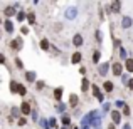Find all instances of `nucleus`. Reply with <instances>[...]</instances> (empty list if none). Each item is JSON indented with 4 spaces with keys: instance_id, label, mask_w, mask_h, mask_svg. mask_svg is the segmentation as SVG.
<instances>
[{
    "instance_id": "27",
    "label": "nucleus",
    "mask_w": 133,
    "mask_h": 129,
    "mask_svg": "<svg viewBox=\"0 0 133 129\" xmlns=\"http://www.w3.org/2000/svg\"><path fill=\"white\" fill-rule=\"evenodd\" d=\"M9 89H10V92H12V94H17V92H19V82H17V81H10Z\"/></svg>"
},
{
    "instance_id": "4",
    "label": "nucleus",
    "mask_w": 133,
    "mask_h": 129,
    "mask_svg": "<svg viewBox=\"0 0 133 129\" xmlns=\"http://www.w3.org/2000/svg\"><path fill=\"white\" fill-rule=\"evenodd\" d=\"M32 102L30 101H22V104H20V112H22V116L24 117H27V116H30L32 114Z\"/></svg>"
},
{
    "instance_id": "3",
    "label": "nucleus",
    "mask_w": 133,
    "mask_h": 129,
    "mask_svg": "<svg viewBox=\"0 0 133 129\" xmlns=\"http://www.w3.org/2000/svg\"><path fill=\"white\" fill-rule=\"evenodd\" d=\"M2 13H3V17H5L7 20H12V17H17L19 10H17L15 5H9V7H5V9H3Z\"/></svg>"
},
{
    "instance_id": "48",
    "label": "nucleus",
    "mask_w": 133,
    "mask_h": 129,
    "mask_svg": "<svg viewBox=\"0 0 133 129\" xmlns=\"http://www.w3.org/2000/svg\"><path fill=\"white\" fill-rule=\"evenodd\" d=\"M61 129H69V127H66V126H62V127H61Z\"/></svg>"
},
{
    "instance_id": "43",
    "label": "nucleus",
    "mask_w": 133,
    "mask_h": 129,
    "mask_svg": "<svg viewBox=\"0 0 133 129\" xmlns=\"http://www.w3.org/2000/svg\"><path fill=\"white\" fill-rule=\"evenodd\" d=\"M121 129H131V124L130 123H125L123 126H121Z\"/></svg>"
},
{
    "instance_id": "7",
    "label": "nucleus",
    "mask_w": 133,
    "mask_h": 129,
    "mask_svg": "<svg viewBox=\"0 0 133 129\" xmlns=\"http://www.w3.org/2000/svg\"><path fill=\"white\" fill-rule=\"evenodd\" d=\"M110 71H111V64L110 62H101V64L98 65V74H99L101 77H106Z\"/></svg>"
},
{
    "instance_id": "9",
    "label": "nucleus",
    "mask_w": 133,
    "mask_h": 129,
    "mask_svg": "<svg viewBox=\"0 0 133 129\" xmlns=\"http://www.w3.org/2000/svg\"><path fill=\"white\" fill-rule=\"evenodd\" d=\"M131 25H133V19L130 15H123L121 17V20H120V27L121 29L128 30V29H131Z\"/></svg>"
},
{
    "instance_id": "11",
    "label": "nucleus",
    "mask_w": 133,
    "mask_h": 129,
    "mask_svg": "<svg viewBox=\"0 0 133 129\" xmlns=\"http://www.w3.org/2000/svg\"><path fill=\"white\" fill-rule=\"evenodd\" d=\"M24 77H25V81L29 82V84H36L37 82V72L36 71H25Z\"/></svg>"
},
{
    "instance_id": "23",
    "label": "nucleus",
    "mask_w": 133,
    "mask_h": 129,
    "mask_svg": "<svg viewBox=\"0 0 133 129\" xmlns=\"http://www.w3.org/2000/svg\"><path fill=\"white\" fill-rule=\"evenodd\" d=\"M113 106H115V109H118V111H123L125 107L128 106V104L125 102L123 99H118V101H115V102H113Z\"/></svg>"
},
{
    "instance_id": "32",
    "label": "nucleus",
    "mask_w": 133,
    "mask_h": 129,
    "mask_svg": "<svg viewBox=\"0 0 133 129\" xmlns=\"http://www.w3.org/2000/svg\"><path fill=\"white\" fill-rule=\"evenodd\" d=\"M94 37H96V42H98V44L103 42V32H101L99 29H96V32H94Z\"/></svg>"
},
{
    "instance_id": "13",
    "label": "nucleus",
    "mask_w": 133,
    "mask_h": 129,
    "mask_svg": "<svg viewBox=\"0 0 133 129\" xmlns=\"http://www.w3.org/2000/svg\"><path fill=\"white\" fill-rule=\"evenodd\" d=\"M64 17L68 20H74L76 17H78V9H76V7H71V9H68L64 12Z\"/></svg>"
},
{
    "instance_id": "46",
    "label": "nucleus",
    "mask_w": 133,
    "mask_h": 129,
    "mask_svg": "<svg viewBox=\"0 0 133 129\" xmlns=\"http://www.w3.org/2000/svg\"><path fill=\"white\" fill-rule=\"evenodd\" d=\"M108 129H116V124H113V123H110V124H108Z\"/></svg>"
},
{
    "instance_id": "20",
    "label": "nucleus",
    "mask_w": 133,
    "mask_h": 129,
    "mask_svg": "<svg viewBox=\"0 0 133 129\" xmlns=\"http://www.w3.org/2000/svg\"><path fill=\"white\" fill-rule=\"evenodd\" d=\"M83 60V54L81 52H72V55H71V64H79V62Z\"/></svg>"
},
{
    "instance_id": "18",
    "label": "nucleus",
    "mask_w": 133,
    "mask_h": 129,
    "mask_svg": "<svg viewBox=\"0 0 133 129\" xmlns=\"http://www.w3.org/2000/svg\"><path fill=\"white\" fill-rule=\"evenodd\" d=\"M91 60H93V64H96V65H99L101 64V50H93V55H91Z\"/></svg>"
},
{
    "instance_id": "38",
    "label": "nucleus",
    "mask_w": 133,
    "mask_h": 129,
    "mask_svg": "<svg viewBox=\"0 0 133 129\" xmlns=\"http://www.w3.org/2000/svg\"><path fill=\"white\" fill-rule=\"evenodd\" d=\"M14 62H15V67H17V69H24V62L20 60L19 57H15V60H14Z\"/></svg>"
},
{
    "instance_id": "2",
    "label": "nucleus",
    "mask_w": 133,
    "mask_h": 129,
    "mask_svg": "<svg viewBox=\"0 0 133 129\" xmlns=\"http://www.w3.org/2000/svg\"><path fill=\"white\" fill-rule=\"evenodd\" d=\"M106 12L108 13H120L121 12V2L120 0H113L111 3L106 5Z\"/></svg>"
},
{
    "instance_id": "42",
    "label": "nucleus",
    "mask_w": 133,
    "mask_h": 129,
    "mask_svg": "<svg viewBox=\"0 0 133 129\" xmlns=\"http://www.w3.org/2000/svg\"><path fill=\"white\" fill-rule=\"evenodd\" d=\"M121 112H123V116H130V107L127 106V107H125L123 111H121Z\"/></svg>"
},
{
    "instance_id": "22",
    "label": "nucleus",
    "mask_w": 133,
    "mask_h": 129,
    "mask_svg": "<svg viewBox=\"0 0 133 129\" xmlns=\"http://www.w3.org/2000/svg\"><path fill=\"white\" fill-rule=\"evenodd\" d=\"M71 119H72V117L69 116L68 112L62 114V116H61V124H62V126H66V127H69V126H71Z\"/></svg>"
},
{
    "instance_id": "10",
    "label": "nucleus",
    "mask_w": 133,
    "mask_h": 129,
    "mask_svg": "<svg viewBox=\"0 0 133 129\" xmlns=\"http://www.w3.org/2000/svg\"><path fill=\"white\" fill-rule=\"evenodd\" d=\"M68 106L72 107V109H76V107L79 106V96H78V94H69V97H68Z\"/></svg>"
},
{
    "instance_id": "30",
    "label": "nucleus",
    "mask_w": 133,
    "mask_h": 129,
    "mask_svg": "<svg viewBox=\"0 0 133 129\" xmlns=\"http://www.w3.org/2000/svg\"><path fill=\"white\" fill-rule=\"evenodd\" d=\"M130 79H131V77H130V75H128V72H125V74L121 75V84L128 87V84H130Z\"/></svg>"
},
{
    "instance_id": "6",
    "label": "nucleus",
    "mask_w": 133,
    "mask_h": 129,
    "mask_svg": "<svg viewBox=\"0 0 133 129\" xmlns=\"http://www.w3.org/2000/svg\"><path fill=\"white\" fill-rule=\"evenodd\" d=\"M91 92H93V96L96 97V99L99 101V102H103V104H104V92L99 89V86L93 84V86H91Z\"/></svg>"
},
{
    "instance_id": "24",
    "label": "nucleus",
    "mask_w": 133,
    "mask_h": 129,
    "mask_svg": "<svg viewBox=\"0 0 133 129\" xmlns=\"http://www.w3.org/2000/svg\"><path fill=\"white\" fill-rule=\"evenodd\" d=\"M41 49H42V50L44 52H49V50H51V47H52V45L51 44H49V40L47 39H41Z\"/></svg>"
},
{
    "instance_id": "16",
    "label": "nucleus",
    "mask_w": 133,
    "mask_h": 129,
    "mask_svg": "<svg viewBox=\"0 0 133 129\" xmlns=\"http://www.w3.org/2000/svg\"><path fill=\"white\" fill-rule=\"evenodd\" d=\"M62 92H64V89H62V87H56V89L52 90V97H54V101L61 102V99H62Z\"/></svg>"
},
{
    "instance_id": "1",
    "label": "nucleus",
    "mask_w": 133,
    "mask_h": 129,
    "mask_svg": "<svg viewBox=\"0 0 133 129\" xmlns=\"http://www.w3.org/2000/svg\"><path fill=\"white\" fill-rule=\"evenodd\" d=\"M125 64L123 62H113L111 64V74L115 75V77H121V75L125 74Z\"/></svg>"
},
{
    "instance_id": "5",
    "label": "nucleus",
    "mask_w": 133,
    "mask_h": 129,
    "mask_svg": "<svg viewBox=\"0 0 133 129\" xmlns=\"http://www.w3.org/2000/svg\"><path fill=\"white\" fill-rule=\"evenodd\" d=\"M24 47V39L22 37H15V39L10 40V49H12L14 52H20Z\"/></svg>"
},
{
    "instance_id": "21",
    "label": "nucleus",
    "mask_w": 133,
    "mask_h": 129,
    "mask_svg": "<svg viewBox=\"0 0 133 129\" xmlns=\"http://www.w3.org/2000/svg\"><path fill=\"white\" fill-rule=\"evenodd\" d=\"M68 104H64V102H57V106H56L54 107V109H56V112H59V114H61V116H62V114H66V111H68Z\"/></svg>"
},
{
    "instance_id": "26",
    "label": "nucleus",
    "mask_w": 133,
    "mask_h": 129,
    "mask_svg": "<svg viewBox=\"0 0 133 129\" xmlns=\"http://www.w3.org/2000/svg\"><path fill=\"white\" fill-rule=\"evenodd\" d=\"M123 64H125V71H127L128 74H131L133 72V57H130L127 62H123Z\"/></svg>"
},
{
    "instance_id": "19",
    "label": "nucleus",
    "mask_w": 133,
    "mask_h": 129,
    "mask_svg": "<svg viewBox=\"0 0 133 129\" xmlns=\"http://www.w3.org/2000/svg\"><path fill=\"white\" fill-rule=\"evenodd\" d=\"M118 54H120V62H127L128 59H130V57H128V50L125 47H120V49H118Z\"/></svg>"
},
{
    "instance_id": "37",
    "label": "nucleus",
    "mask_w": 133,
    "mask_h": 129,
    "mask_svg": "<svg viewBox=\"0 0 133 129\" xmlns=\"http://www.w3.org/2000/svg\"><path fill=\"white\" fill-rule=\"evenodd\" d=\"M44 87H45V82H44V81H37V82H36V89H37V90H42Z\"/></svg>"
},
{
    "instance_id": "36",
    "label": "nucleus",
    "mask_w": 133,
    "mask_h": 129,
    "mask_svg": "<svg viewBox=\"0 0 133 129\" xmlns=\"http://www.w3.org/2000/svg\"><path fill=\"white\" fill-rule=\"evenodd\" d=\"M30 117H32V121H36V123H39V112H37V109L32 111V114H30Z\"/></svg>"
},
{
    "instance_id": "28",
    "label": "nucleus",
    "mask_w": 133,
    "mask_h": 129,
    "mask_svg": "<svg viewBox=\"0 0 133 129\" xmlns=\"http://www.w3.org/2000/svg\"><path fill=\"white\" fill-rule=\"evenodd\" d=\"M25 19H27V12H25V10H19V13H17L15 20H17V22H24Z\"/></svg>"
},
{
    "instance_id": "17",
    "label": "nucleus",
    "mask_w": 133,
    "mask_h": 129,
    "mask_svg": "<svg viewBox=\"0 0 133 129\" xmlns=\"http://www.w3.org/2000/svg\"><path fill=\"white\" fill-rule=\"evenodd\" d=\"M91 82H89V79L88 77H83L81 79V92H88V90L91 89Z\"/></svg>"
},
{
    "instance_id": "41",
    "label": "nucleus",
    "mask_w": 133,
    "mask_h": 129,
    "mask_svg": "<svg viewBox=\"0 0 133 129\" xmlns=\"http://www.w3.org/2000/svg\"><path fill=\"white\" fill-rule=\"evenodd\" d=\"M51 52H52L54 55H61V50H59V49L56 47V45H52V47H51Z\"/></svg>"
},
{
    "instance_id": "14",
    "label": "nucleus",
    "mask_w": 133,
    "mask_h": 129,
    "mask_svg": "<svg viewBox=\"0 0 133 129\" xmlns=\"http://www.w3.org/2000/svg\"><path fill=\"white\" fill-rule=\"evenodd\" d=\"M83 44H84V37H83L81 34H74V37H72V45H74L76 49H79Z\"/></svg>"
},
{
    "instance_id": "12",
    "label": "nucleus",
    "mask_w": 133,
    "mask_h": 129,
    "mask_svg": "<svg viewBox=\"0 0 133 129\" xmlns=\"http://www.w3.org/2000/svg\"><path fill=\"white\" fill-rule=\"evenodd\" d=\"M3 30L5 34H14L15 32V25H14V20H3Z\"/></svg>"
},
{
    "instance_id": "49",
    "label": "nucleus",
    "mask_w": 133,
    "mask_h": 129,
    "mask_svg": "<svg viewBox=\"0 0 133 129\" xmlns=\"http://www.w3.org/2000/svg\"><path fill=\"white\" fill-rule=\"evenodd\" d=\"M72 129H79V127H78V126H76V127H72Z\"/></svg>"
},
{
    "instance_id": "47",
    "label": "nucleus",
    "mask_w": 133,
    "mask_h": 129,
    "mask_svg": "<svg viewBox=\"0 0 133 129\" xmlns=\"http://www.w3.org/2000/svg\"><path fill=\"white\" fill-rule=\"evenodd\" d=\"M5 60H7V59H5V55L2 54V55H0V62H2V64H5Z\"/></svg>"
},
{
    "instance_id": "29",
    "label": "nucleus",
    "mask_w": 133,
    "mask_h": 129,
    "mask_svg": "<svg viewBox=\"0 0 133 129\" xmlns=\"http://www.w3.org/2000/svg\"><path fill=\"white\" fill-rule=\"evenodd\" d=\"M20 114H22V112H20V107H12V109H10V116H12V117H15V119H20Z\"/></svg>"
},
{
    "instance_id": "31",
    "label": "nucleus",
    "mask_w": 133,
    "mask_h": 129,
    "mask_svg": "<svg viewBox=\"0 0 133 129\" xmlns=\"http://www.w3.org/2000/svg\"><path fill=\"white\" fill-rule=\"evenodd\" d=\"M39 126L42 129H51V126H49V119H45V117H42V119L39 121Z\"/></svg>"
},
{
    "instance_id": "15",
    "label": "nucleus",
    "mask_w": 133,
    "mask_h": 129,
    "mask_svg": "<svg viewBox=\"0 0 133 129\" xmlns=\"http://www.w3.org/2000/svg\"><path fill=\"white\" fill-rule=\"evenodd\" d=\"M115 90V84L111 81H104L103 82V92L104 94H111Z\"/></svg>"
},
{
    "instance_id": "8",
    "label": "nucleus",
    "mask_w": 133,
    "mask_h": 129,
    "mask_svg": "<svg viewBox=\"0 0 133 129\" xmlns=\"http://www.w3.org/2000/svg\"><path fill=\"white\" fill-rule=\"evenodd\" d=\"M121 116H123V112H121V111H118V109H113L110 112V117H111V123L113 124H121Z\"/></svg>"
},
{
    "instance_id": "25",
    "label": "nucleus",
    "mask_w": 133,
    "mask_h": 129,
    "mask_svg": "<svg viewBox=\"0 0 133 129\" xmlns=\"http://www.w3.org/2000/svg\"><path fill=\"white\" fill-rule=\"evenodd\" d=\"M27 24L29 25H36V12H27Z\"/></svg>"
},
{
    "instance_id": "34",
    "label": "nucleus",
    "mask_w": 133,
    "mask_h": 129,
    "mask_svg": "<svg viewBox=\"0 0 133 129\" xmlns=\"http://www.w3.org/2000/svg\"><path fill=\"white\" fill-rule=\"evenodd\" d=\"M49 126H51V129H56L57 127V119L56 117H49Z\"/></svg>"
},
{
    "instance_id": "33",
    "label": "nucleus",
    "mask_w": 133,
    "mask_h": 129,
    "mask_svg": "<svg viewBox=\"0 0 133 129\" xmlns=\"http://www.w3.org/2000/svg\"><path fill=\"white\" fill-rule=\"evenodd\" d=\"M19 96H22V97H25V94H27V87L24 86V84H19Z\"/></svg>"
},
{
    "instance_id": "39",
    "label": "nucleus",
    "mask_w": 133,
    "mask_h": 129,
    "mask_svg": "<svg viewBox=\"0 0 133 129\" xmlns=\"http://www.w3.org/2000/svg\"><path fill=\"white\" fill-rule=\"evenodd\" d=\"M25 124H27V119H25V117H20V119L19 121H17V126H20V127H24V126H25Z\"/></svg>"
},
{
    "instance_id": "44",
    "label": "nucleus",
    "mask_w": 133,
    "mask_h": 129,
    "mask_svg": "<svg viewBox=\"0 0 133 129\" xmlns=\"http://www.w3.org/2000/svg\"><path fill=\"white\" fill-rule=\"evenodd\" d=\"M79 74L84 75V74H86V67H79Z\"/></svg>"
},
{
    "instance_id": "45",
    "label": "nucleus",
    "mask_w": 133,
    "mask_h": 129,
    "mask_svg": "<svg viewBox=\"0 0 133 129\" xmlns=\"http://www.w3.org/2000/svg\"><path fill=\"white\" fill-rule=\"evenodd\" d=\"M128 89H130V90H133V77L130 79V84H128Z\"/></svg>"
},
{
    "instance_id": "40",
    "label": "nucleus",
    "mask_w": 133,
    "mask_h": 129,
    "mask_svg": "<svg viewBox=\"0 0 133 129\" xmlns=\"http://www.w3.org/2000/svg\"><path fill=\"white\" fill-rule=\"evenodd\" d=\"M29 32H30V30H29V27H25V25H24V27H20V34H22V35H29Z\"/></svg>"
},
{
    "instance_id": "35",
    "label": "nucleus",
    "mask_w": 133,
    "mask_h": 129,
    "mask_svg": "<svg viewBox=\"0 0 133 129\" xmlns=\"http://www.w3.org/2000/svg\"><path fill=\"white\" fill-rule=\"evenodd\" d=\"M111 106H113L111 102H104L103 104V111H104V112H111V111H113V109H111Z\"/></svg>"
}]
</instances>
